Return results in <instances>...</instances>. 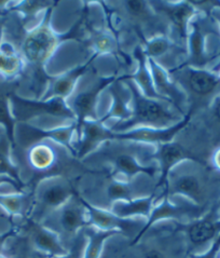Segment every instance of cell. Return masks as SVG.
Segmentation results:
<instances>
[{"mask_svg": "<svg viewBox=\"0 0 220 258\" xmlns=\"http://www.w3.org/2000/svg\"><path fill=\"white\" fill-rule=\"evenodd\" d=\"M157 145L134 142L108 141L81 161L89 171H107L120 178L131 179L138 175L159 178L155 161Z\"/></svg>", "mask_w": 220, "mask_h": 258, "instance_id": "1", "label": "cell"}, {"mask_svg": "<svg viewBox=\"0 0 220 258\" xmlns=\"http://www.w3.org/2000/svg\"><path fill=\"white\" fill-rule=\"evenodd\" d=\"M158 178L138 175L120 178L107 171H89L78 179L77 194L97 209L110 211L119 201H133L158 194Z\"/></svg>", "mask_w": 220, "mask_h": 258, "instance_id": "2", "label": "cell"}, {"mask_svg": "<svg viewBox=\"0 0 220 258\" xmlns=\"http://www.w3.org/2000/svg\"><path fill=\"white\" fill-rule=\"evenodd\" d=\"M180 197L210 210L220 203V173L208 164L184 161L169 173L158 200Z\"/></svg>", "mask_w": 220, "mask_h": 258, "instance_id": "3", "label": "cell"}, {"mask_svg": "<svg viewBox=\"0 0 220 258\" xmlns=\"http://www.w3.org/2000/svg\"><path fill=\"white\" fill-rule=\"evenodd\" d=\"M50 8L44 14V18L39 25L30 32L23 42V54L28 63L33 66H44L45 63L54 54L60 43L66 40L81 41V37L89 35L90 23L88 9H86L80 19L65 34L55 33L51 27Z\"/></svg>", "mask_w": 220, "mask_h": 258, "instance_id": "4", "label": "cell"}, {"mask_svg": "<svg viewBox=\"0 0 220 258\" xmlns=\"http://www.w3.org/2000/svg\"><path fill=\"white\" fill-rule=\"evenodd\" d=\"M120 79L124 81L132 94V116L126 121L113 124L109 127L111 131L123 132L137 127L168 128L177 124L187 116L181 115L170 103L145 96L131 79L123 76H120Z\"/></svg>", "mask_w": 220, "mask_h": 258, "instance_id": "5", "label": "cell"}, {"mask_svg": "<svg viewBox=\"0 0 220 258\" xmlns=\"http://www.w3.org/2000/svg\"><path fill=\"white\" fill-rule=\"evenodd\" d=\"M220 59V27L209 13L198 12L189 25L184 64L211 70Z\"/></svg>", "mask_w": 220, "mask_h": 258, "instance_id": "6", "label": "cell"}, {"mask_svg": "<svg viewBox=\"0 0 220 258\" xmlns=\"http://www.w3.org/2000/svg\"><path fill=\"white\" fill-rule=\"evenodd\" d=\"M168 73L186 94L188 111L192 116L206 109L220 96V77L214 71L181 64Z\"/></svg>", "mask_w": 220, "mask_h": 258, "instance_id": "7", "label": "cell"}, {"mask_svg": "<svg viewBox=\"0 0 220 258\" xmlns=\"http://www.w3.org/2000/svg\"><path fill=\"white\" fill-rule=\"evenodd\" d=\"M55 233L67 252H69L87 226L91 225L89 214L78 194L62 207L54 210L40 222Z\"/></svg>", "mask_w": 220, "mask_h": 258, "instance_id": "8", "label": "cell"}, {"mask_svg": "<svg viewBox=\"0 0 220 258\" xmlns=\"http://www.w3.org/2000/svg\"><path fill=\"white\" fill-rule=\"evenodd\" d=\"M135 245L140 258H190L191 254L185 234L173 225L154 226Z\"/></svg>", "mask_w": 220, "mask_h": 258, "instance_id": "9", "label": "cell"}, {"mask_svg": "<svg viewBox=\"0 0 220 258\" xmlns=\"http://www.w3.org/2000/svg\"><path fill=\"white\" fill-rule=\"evenodd\" d=\"M79 178L57 176L40 181L30 192L33 206L27 218L40 223L51 212L62 207L77 195Z\"/></svg>", "mask_w": 220, "mask_h": 258, "instance_id": "10", "label": "cell"}, {"mask_svg": "<svg viewBox=\"0 0 220 258\" xmlns=\"http://www.w3.org/2000/svg\"><path fill=\"white\" fill-rule=\"evenodd\" d=\"M209 210L195 206L191 201L180 198V197H174V198L163 197V198L157 201L153 212H151L149 218L147 219L146 226L143 227V229L138 236L132 240V244H135L141 236H143L158 223L171 221L172 223L187 224L201 218Z\"/></svg>", "mask_w": 220, "mask_h": 258, "instance_id": "11", "label": "cell"}, {"mask_svg": "<svg viewBox=\"0 0 220 258\" xmlns=\"http://www.w3.org/2000/svg\"><path fill=\"white\" fill-rule=\"evenodd\" d=\"M13 105V118L21 122H27L38 117H53L60 120L76 122V116L63 98L51 100H28L18 95L11 97Z\"/></svg>", "mask_w": 220, "mask_h": 258, "instance_id": "12", "label": "cell"}, {"mask_svg": "<svg viewBox=\"0 0 220 258\" xmlns=\"http://www.w3.org/2000/svg\"><path fill=\"white\" fill-rule=\"evenodd\" d=\"M173 226L185 234L190 253L198 254L199 249L213 243L220 234V203L199 219L187 224L173 223Z\"/></svg>", "mask_w": 220, "mask_h": 258, "instance_id": "13", "label": "cell"}, {"mask_svg": "<svg viewBox=\"0 0 220 258\" xmlns=\"http://www.w3.org/2000/svg\"><path fill=\"white\" fill-rule=\"evenodd\" d=\"M119 77L120 76L113 74L108 76V77L97 78L85 89H76L74 94L66 101L76 116V126H77L76 133L79 131V128L85 121L98 120L96 110L98 97Z\"/></svg>", "mask_w": 220, "mask_h": 258, "instance_id": "14", "label": "cell"}, {"mask_svg": "<svg viewBox=\"0 0 220 258\" xmlns=\"http://www.w3.org/2000/svg\"><path fill=\"white\" fill-rule=\"evenodd\" d=\"M76 130H77L76 122L67 125L54 126L49 128L22 122L20 124V131L18 134V143L20 144V146L22 148L28 149L29 147L36 145L38 143L53 141L66 147L76 158H77L76 149L71 144Z\"/></svg>", "mask_w": 220, "mask_h": 258, "instance_id": "15", "label": "cell"}, {"mask_svg": "<svg viewBox=\"0 0 220 258\" xmlns=\"http://www.w3.org/2000/svg\"><path fill=\"white\" fill-rule=\"evenodd\" d=\"M154 9L168 22L173 39L187 47L189 25L199 11L191 2H150Z\"/></svg>", "mask_w": 220, "mask_h": 258, "instance_id": "16", "label": "cell"}, {"mask_svg": "<svg viewBox=\"0 0 220 258\" xmlns=\"http://www.w3.org/2000/svg\"><path fill=\"white\" fill-rule=\"evenodd\" d=\"M143 52L166 72L175 70L187 58V47L175 41L170 35H159L143 42Z\"/></svg>", "mask_w": 220, "mask_h": 258, "instance_id": "17", "label": "cell"}, {"mask_svg": "<svg viewBox=\"0 0 220 258\" xmlns=\"http://www.w3.org/2000/svg\"><path fill=\"white\" fill-rule=\"evenodd\" d=\"M189 126L210 158L213 151L220 147V96L206 109L192 116Z\"/></svg>", "mask_w": 220, "mask_h": 258, "instance_id": "18", "label": "cell"}, {"mask_svg": "<svg viewBox=\"0 0 220 258\" xmlns=\"http://www.w3.org/2000/svg\"><path fill=\"white\" fill-rule=\"evenodd\" d=\"M80 200L88 211L91 225L100 229L119 231L128 239L134 240L146 226V218H122L115 215L110 211L101 210L91 206L81 198Z\"/></svg>", "mask_w": 220, "mask_h": 258, "instance_id": "19", "label": "cell"}, {"mask_svg": "<svg viewBox=\"0 0 220 258\" xmlns=\"http://www.w3.org/2000/svg\"><path fill=\"white\" fill-rule=\"evenodd\" d=\"M19 230L26 237L35 251L45 258H58L68 253L56 234L40 223L26 218L20 224Z\"/></svg>", "mask_w": 220, "mask_h": 258, "instance_id": "20", "label": "cell"}, {"mask_svg": "<svg viewBox=\"0 0 220 258\" xmlns=\"http://www.w3.org/2000/svg\"><path fill=\"white\" fill-rule=\"evenodd\" d=\"M148 64L157 92L171 103L181 115L186 116L188 113V100L184 91L171 78L170 74L155 60L148 58Z\"/></svg>", "mask_w": 220, "mask_h": 258, "instance_id": "21", "label": "cell"}, {"mask_svg": "<svg viewBox=\"0 0 220 258\" xmlns=\"http://www.w3.org/2000/svg\"><path fill=\"white\" fill-rule=\"evenodd\" d=\"M97 56L98 55L94 53L93 56L85 64L72 68L71 71L60 76V77H53L42 100L45 101L51 100V98H63V100L67 101L74 94L79 80L83 77V75L88 73L91 64L94 62Z\"/></svg>", "mask_w": 220, "mask_h": 258, "instance_id": "22", "label": "cell"}, {"mask_svg": "<svg viewBox=\"0 0 220 258\" xmlns=\"http://www.w3.org/2000/svg\"><path fill=\"white\" fill-rule=\"evenodd\" d=\"M107 90L112 98V105L103 117L98 118V121L106 125L111 119H117L116 123L130 119L132 116V94L124 81L119 77L111 83Z\"/></svg>", "mask_w": 220, "mask_h": 258, "instance_id": "23", "label": "cell"}, {"mask_svg": "<svg viewBox=\"0 0 220 258\" xmlns=\"http://www.w3.org/2000/svg\"><path fill=\"white\" fill-rule=\"evenodd\" d=\"M133 57L136 62H137V71L133 74L125 75L123 77L134 81L135 85L140 90V92L145 96L151 98V100L169 103L165 98H163L157 92L154 85L153 75H151L149 68L148 58L145 54V52H143L141 45H136L133 51Z\"/></svg>", "mask_w": 220, "mask_h": 258, "instance_id": "24", "label": "cell"}, {"mask_svg": "<svg viewBox=\"0 0 220 258\" xmlns=\"http://www.w3.org/2000/svg\"><path fill=\"white\" fill-rule=\"evenodd\" d=\"M158 194L147 198L133 201H119L112 206L110 212L122 218H146L148 219L158 201Z\"/></svg>", "mask_w": 220, "mask_h": 258, "instance_id": "25", "label": "cell"}, {"mask_svg": "<svg viewBox=\"0 0 220 258\" xmlns=\"http://www.w3.org/2000/svg\"><path fill=\"white\" fill-rule=\"evenodd\" d=\"M132 240L118 233L106 241L100 258H140L139 252Z\"/></svg>", "mask_w": 220, "mask_h": 258, "instance_id": "26", "label": "cell"}, {"mask_svg": "<svg viewBox=\"0 0 220 258\" xmlns=\"http://www.w3.org/2000/svg\"><path fill=\"white\" fill-rule=\"evenodd\" d=\"M83 232H85L88 240L83 258H100L106 241L116 236V234L121 233L119 231L103 230L93 225L87 226L83 229Z\"/></svg>", "mask_w": 220, "mask_h": 258, "instance_id": "27", "label": "cell"}, {"mask_svg": "<svg viewBox=\"0 0 220 258\" xmlns=\"http://www.w3.org/2000/svg\"><path fill=\"white\" fill-rule=\"evenodd\" d=\"M4 254L9 258H45L35 251L26 237L21 232H19L15 237L11 248L8 249Z\"/></svg>", "mask_w": 220, "mask_h": 258, "instance_id": "28", "label": "cell"}, {"mask_svg": "<svg viewBox=\"0 0 220 258\" xmlns=\"http://www.w3.org/2000/svg\"><path fill=\"white\" fill-rule=\"evenodd\" d=\"M22 68V59L14 54L12 48L9 51L0 52V72L12 75L20 72Z\"/></svg>", "mask_w": 220, "mask_h": 258, "instance_id": "29", "label": "cell"}, {"mask_svg": "<svg viewBox=\"0 0 220 258\" xmlns=\"http://www.w3.org/2000/svg\"><path fill=\"white\" fill-rule=\"evenodd\" d=\"M15 120L8 109V106L5 102L0 101V123H3L6 126V130L8 132V136L11 141H14V126H15Z\"/></svg>", "mask_w": 220, "mask_h": 258, "instance_id": "30", "label": "cell"}, {"mask_svg": "<svg viewBox=\"0 0 220 258\" xmlns=\"http://www.w3.org/2000/svg\"><path fill=\"white\" fill-rule=\"evenodd\" d=\"M87 237L85 232L82 231V233L80 234L79 239L76 242V244L72 246V248L68 252L65 256L58 257V258H83V255H85V251H86V246H87Z\"/></svg>", "mask_w": 220, "mask_h": 258, "instance_id": "31", "label": "cell"}, {"mask_svg": "<svg viewBox=\"0 0 220 258\" xmlns=\"http://www.w3.org/2000/svg\"><path fill=\"white\" fill-rule=\"evenodd\" d=\"M219 255H220V234L205 252H202L199 254H190V258H219Z\"/></svg>", "mask_w": 220, "mask_h": 258, "instance_id": "32", "label": "cell"}, {"mask_svg": "<svg viewBox=\"0 0 220 258\" xmlns=\"http://www.w3.org/2000/svg\"><path fill=\"white\" fill-rule=\"evenodd\" d=\"M209 165L215 171L220 173V147L215 149L209 158Z\"/></svg>", "mask_w": 220, "mask_h": 258, "instance_id": "33", "label": "cell"}, {"mask_svg": "<svg viewBox=\"0 0 220 258\" xmlns=\"http://www.w3.org/2000/svg\"><path fill=\"white\" fill-rule=\"evenodd\" d=\"M8 237H9V234H7V236H4V237H0V254L4 253V243L5 241L8 239Z\"/></svg>", "mask_w": 220, "mask_h": 258, "instance_id": "34", "label": "cell"}, {"mask_svg": "<svg viewBox=\"0 0 220 258\" xmlns=\"http://www.w3.org/2000/svg\"><path fill=\"white\" fill-rule=\"evenodd\" d=\"M0 258H9V257H8L6 254L3 253V254H0Z\"/></svg>", "mask_w": 220, "mask_h": 258, "instance_id": "35", "label": "cell"}, {"mask_svg": "<svg viewBox=\"0 0 220 258\" xmlns=\"http://www.w3.org/2000/svg\"><path fill=\"white\" fill-rule=\"evenodd\" d=\"M0 39H2V26H0Z\"/></svg>", "mask_w": 220, "mask_h": 258, "instance_id": "36", "label": "cell"}]
</instances>
